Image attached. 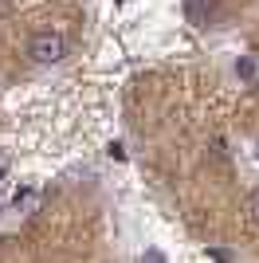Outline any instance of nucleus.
<instances>
[{
  "label": "nucleus",
  "mask_w": 259,
  "mask_h": 263,
  "mask_svg": "<svg viewBox=\"0 0 259 263\" xmlns=\"http://www.w3.org/2000/svg\"><path fill=\"white\" fill-rule=\"evenodd\" d=\"M184 8H189V16H193L196 24H200V20H208V16H212L216 0H184Z\"/></svg>",
  "instance_id": "f03ea898"
},
{
  "label": "nucleus",
  "mask_w": 259,
  "mask_h": 263,
  "mask_svg": "<svg viewBox=\"0 0 259 263\" xmlns=\"http://www.w3.org/2000/svg\"><path fill=\"white\" fill-rule=\"evenodd\" d=\"M35 200H40V193H35V189H20V193L12 197V209H16V212H32Z\"/></svg>",
  "instance_id": "7ed1b4c3"
},
{
  "label": "nucleus",
  "mask_w": 259,
  "mask_h": 263,
  "mask_svg": "<svg viewBox=\"0 0 259 263\" xmlns=\"http://www.w3.org/2000/svg\"><path fill=\"white\" fill-rule=\"evenodd\" d=\"M67 55H71V40H67L63 28H40V32H32V40H28V59L40 63V67L63 63Z\"/></svg>",
  "instance_id": "f257e3e1"
},
{
  "label": "nucleus",
  "mask_w": 259,
  "mask_h": 263,
  "mask_svg": "<svg viewBox=\"0 0 259 263\" xmlns=\"http://www.w3.org/2000/svg\"><path fill=\"white\" fill-rule=\"evenodd\" d=\"M244 216H248L251 228H259V189L248 193V200H244Z\"/></svg>",
  "instance_id": "20e7f679"
}]
</instances>
